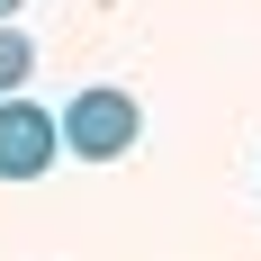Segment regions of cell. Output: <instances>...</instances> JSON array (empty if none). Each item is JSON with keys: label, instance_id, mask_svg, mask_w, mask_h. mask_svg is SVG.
<instances>
[{"label": "cell", "instance_id": "1", "mask_svg": "<svg viewBox=\"0 0 261 261\" xmlns=\"http://www.w3.org/2000/svg\"><path fill=\"white\" fill-rule=\"evenodd\" d=\"M135 135H144V108H135V90H108V81H90V90H72L63 99V117H54V144L81 162H126Z\"/></svg>", "mask_w": 261, "mask_h": 261}, {"label": "cell", "instance_id": "2", "mask_svg": "<svg viewBox=\"0 0 261 261\" xmlns=\"http://www.w3.org/2000/svg\"><path fill=\"white\" fill-rule=\"evenodd\" d=\"M54 108L36 99H0V180H36V171H54Z\"/></svg>", "mask_w": 261, "mask_h": 261}, {"label": "cell", "instance_id": "3", "mask_svg": "<svg viewBox=\"0 0 261 261\" xmlns=\"http://www.w3.org/2000/svg\"><path fill=\"white\" fill-rule=\"evenodd\" d=\"M27 72H36V45H27V36H18V18H9V27H0V99H18V90H27Z\"/></svg>", "mask_w": 261, "mask_h": 261}, {"label": "cell", "instance_id": "4", "mask_svg": "<svg viewBox=\"0 0 261 261\" xmlns=\"http://www.w3.org/2000/svg\"><path fill=\"white\" fill-rule=\"evenodd\" d=\"M18 9H27V0H0V27H9V18H18Z\"/></svg>", "mask_w": 261, "mask_h": 261}]
</instances>
